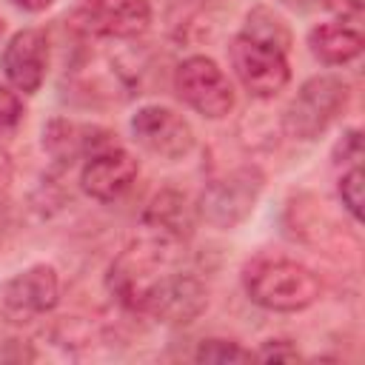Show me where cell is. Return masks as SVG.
Wrapping results in <instances>:
<instances>
[{
    "mask_svg": "<svg viewBox=\"0 0 365 365\" xmlns=\"http://www.w3.org/2000/svg\"><path fill=\"white\" fill-rule=\"evenodd\" d=\"M143 225L148 231H157V234H165V237L182 242L194 231V208L188 205V200L180 191L165 188L148 202V208L143 214Z\"/></svg>",
    "mask_w": 365,
    "mask_h": 365,
    "instance_id": "13",
    "label": "cell"
},
{
    "mask_svg": "<svg viewBox=\"0 0 365 365\" xmlns=\"http://www.w3.org/2000/svg\"><path fill=\"white\" fill-rule=\"evenodd\" d=\"M240 34L254 37V40H262V43H271V46H277L282 51H291V29L268 6H254L245 14V23H242V31Z\"/></svg>",
    "mask_w": 365,
    "mask_h": 365,
    "instance_id": "14",
    "label": "cell"
},
{
    "mask_svg": "<svg viewBox=\"0 0 365 365\" xmlns=\"http://www.w3.org/2000/svg\"><path fill=\"white\" fill-rule=\"evenodd\" d=\"M262 188H265V174L259 165H254V163L237 165V168L205 182L200 202H197V214L208 225L231 231L251 217Z\"/></svg>",
    "mask_w": 365,
    "mask_h": 365,
    "instance_id": "4",
    "label": "cell"
},
{
    "mask_svg": "<svg viewBox=\"0 0 365 365\" xmlns=\"http://www.w3.org/2000/svg\"><path fill=\"white\" fill-rule=\"evenodd\" d=\"M362 34L356 26L348 23H319L308 31V48L311 54L325 66H345L362 54Z\"/></svg>",
    "mask_w": 365,
    "mask_h": 365,
    "instance_id": "12",
    "label": "cell"
},
{
    "mask_svg": "<svg viewBox=\"0 0 365 365\" xmlns=\"http://www.w3.org/2000/svg\"><path fill=\"white\" fill-rule=\"evenodd\" d=\"M131 137L134 143L154 154L157 160L177 163L194 148V128L191 123L168 108V106H143L131 117Z\"/></svg>",
    "mask_w": 365,
    "mask_h": 365,
    "instance_id": "7",
    "label": "cell"
},
{
    "mask_svg": "<svg viewBox=\"0 0 365 365\" xmlns=\"http://www.w3.org/2000/svg\"><path fill=\"white\" fill-rule=\"evenodd\" d=\"M245 294L254 305L279 314H297L319 299V277L288 257H259L242 274Z\"/></svg>",
    "mask_w": 365,
    "mask_h": 365,
    "instance_id": "1",
    "label": "cell"
},
{
    "mask_svg": "<svg viewBox=\"0 0 365 365\" xmlns=\"http://www.w3.org/2000/svg\"><path fill=\"white\" fill-rule=\"evenodd\" d=\"M174 91L191 111L208 120H222L234 108V88L225 71L205 54H191L177 66Z\"/></svg>",
    "mask_w": 365,
    "mask_h": 365,
    "instance_id": "6",
    "label": "cell"
},
{
    "mask_svg": "<svg viewBox=\"0 0 365 365\" xmlns=\"http://www.w3.org/2000/svg\"><path fill=\"white\" fill-rule=\"evenodd\" d=\"M137 174H140L137 160L123 145H111L106 151L86 157L80 171V185L91 200L114 202L134 185Z\"/></svg>",
    "mask_w": 365,
    "mask_h": 365,
    "instance_id": "11",
    "label": "cell"
},
{
    "mask_svg": "<svg viewBox=\"0 0 365 365\" xmlns=\"http://www.w3.org/2000/svg\"><path fill=\"white\" fill-rule=\"evenodd\" d=\"M288 9H294V11H308V9H314L319 0H282Z\"/></svg>",
    "mask_w": 365,
    "mask_h": 365,
    "instance_id": "23",
    "label": "cell"
},
{
    "mask_svg": "<svg viewBox=\"0 0 365 365\" xmlns=\"http://www.w3.org/2000/svg\"><path fill=\"white\" fill-rule=\"evenodd\" d=\"M17 9H23V11H29V14H37V11H46L54 0H11Z\"/></svg>",
    "mask_w": 365,
    "mask_h": 365,
    "instance_id": "21",
    "label": "cell"
},
{
    "mask_svg": "<svg viewBox=\"0 0 365 365\" xmlns=\"http://www.w3.org/2000/svg\"><path fill=\"white\" fill-rule=\"evenodd\" d=\"M151 23L148 0H86L77 11V26L94 37L131 40Z\"/></svg>",
    "mask_w": 365,
    "mask_h": 365,
    "instance_id": "9",
    "label": "cell"
},
{
    "mask_svg": "<svg viewBox=\"0 0 365 365\" xmlns=\"http://www.w3.org/2000/svg\"><path fill=\"white\" fill-rule=\"evenodd\" d=\"M362 188H365V174H362V168H359V165L345 168L342 177H339V182H336V194H339L345 211H348L356 222L362 220Z\"/></svg>",
    "mask_w": 365,
    "mask_h": 365,
    "instance_id": "16",
    "label": "cell"
},
{
    "mask_svg": "<svg viewBox=\"0 0 365 365\" xmlns=\"http://www.w3.org/2000/svg\"><path fill=\"white\" fill-rule=\"evenodd\" d=\"M359 160H362V131L348 128L342 134V140L334 145V163L345 165V168H354V165H359Z\"/></svg>",
    "mask_w": 365,
    "mask_h": 365,
    "instance_id": "18",
    "label": "cell"
},
{
    "mask_svg": "<svg viewBox=\"0 0 365 365\" xmlns=\"http://www.w3.org/2000/svg\"><path fill=\"white\" fill-rule=\"evenodd\" d=\"M319 3L334 17H339V23H348V26H356L365 11V0H319Z\"/></svg>",
    "mask_w": 365,
    "mask_h": 365,
    "instance_id": "19",
    "label": "cell"
},
{
    "mask_svg": "<svg viewBox=\"0 0 365 365\" xmlns=\"http://www.w3.org/2000/svg\"><path fill=\"white\" fill-rule=\"evenodd\" d=\"M3 74L6 80L23 91V94H34L40 91L46 71H48V37L43 29H20L17 34H11V40L3 48L0 57Z\"/></svg>",
    "mask_w": 365,
    "mask_h": 365,
    "instance_id": "10",
    "label": "cell"
},
{
    "mask_svg": "<svg viewBox=\"0 0 365 365\" xmlns=\"http://www.w3.org/2000/svg\"><path fill=\"white\" fill-rule=\"evenodd\" d=\"M23 120V100L0 83V137L3 134H11Z\"/></svg>",
    "mask_w": 365,
    "mask_h": 365,
    "instance_id": "17",
    "label": "cell"
},
{
    "mask_svg": "<svg viewBox=\"0 0 365 365\" xmlns=\"http://www.w3.org/2000/svg\"><path fill=\"white\" fill-rule=\"evenodd\" d=\"M0 37H3V20H0Z\"/></svg>",
    "mask_w": 365,
    "mask_h": 365,
    "instance_id": "24",
    "label": "cell"
},
{
    "mask_svg": "<svg viewBox=\"0 0 365 365\" xmlns=\"http://www.w3.org/2000/svg\"><path fill=\"white\" fill-rule=\"evenodd\" d=\"M194 359L208 365H234V362H251L257 359V354H251L234 339H202L194 351Z\"/></svg>",
    "mask_w": 365,
    "mask_h": 365,
    "instance_id": "15",
    "label": "cell"
},
{
    "mask_svg": "<svg viewBox=\"0 0 365 365\" xmlns=\"http://www.w3.org/2000/svg\"><path fill=\"white\" fill-rule=\"evenodd\" d=\"M348 97H351V88L342 77H336V74L308 77L282 111L285 134L294 140H302V143L317 140L345 111Z\"/></svg>",
    "mask_w": 365,
    "mask_h": 365,
    "instance_id": "3",
    "label": "cell"
},
{
    "mask_svg": "<svg viewBox=\"0 0 365 365\" xmlns=\"http://www.w3.org/2000/svg\"><path fill=\"white\" fill-rule=\"evenodd\" d=\"M0 299H3L6 314L17 317V319H31V317L48 314L60 299V277L46 262L29 265L3 282Z\"/></svg>",
    "mask_w": 365,
    "mask_h": 365,
    "instance_id": "8",
    "label": "cell"
},
{
    "mask_svg": "<svg viewBox=\"0 0 365 365\" xmlns=\"http://www.w3.org/2000/svg\"><path fill=\"white\" fill-rule=\"evenodd\" d=\"M228 60H231V68H234L237 80L242 83V88L257 100H271L291 80L288 51H282L271 43L245 37V34H237L231 40Z\"/></svg>",
    "mask_w": 365,
    "mask_h": 365,
    "instance_id": "5",
    "label": "cell"
},
{
    "mask_svg": "<svg viewBox=\"0 0 365 365\" xmlns=\"http://www.w3.org/2000/svg\"><path fill=\"white\" fill-rule=\"evenodd\" d=\"M128 308L165 325H188L208 308V288L197 274L168 265L134 294Z\"/></svg>",
    "mask_w": 365,
    "mask_h": 365,
    "instance_id": "2",
    "label": "cell"
},
{
    "mask_svg": "<svg viewBox=\"0 0 365 365\" xmlns=\"http://www.w3.org/2000/svg\"><path fill=\"white\" fill-rule=\"evenodd\" d=\"M257 359H282V362H291V359H299V351L291 345V339H268V342H262Z\"/></svg>",
    "mask_w": 365,
    "mask_h": 365,
    "instance_id": "20",
    "label": "cell"
},
{
    "mask_svg": "<svg viewBox=\"0 0 365 365\" xmlns=\"http://www.w3.org/2000/svg\"><path fill=\"white\" fill-rule=\"evenodd\" d=\"M11 345H17V339H11ZM0 359H17V362H20V359H34V351H29V345H26L23 351L17 348V351H11V354H9V351H0Z\"/></svg>",
    "mask_w": 365,
    "mask_h": 365,
    "instance_id": "22",
    "label": "cell"
}]
</instances>
